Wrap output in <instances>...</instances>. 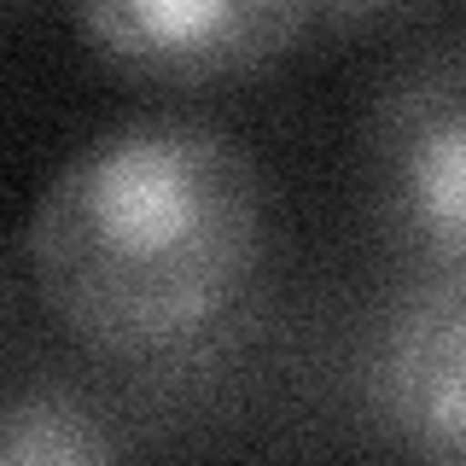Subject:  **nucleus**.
Wrapping results in <instances>:
<instances>
[{"label":"nucleus","instance_id":"f257e3e1","mask_svg":"<svg viewBox=\"0 0 466 466\" xmlns=\"http://www.w3.org/2000/svg\"><path fill=\"white\" fill-rule=\"evenodd\" d=\"M262 251V181L198 116L94 135L29 216V274L58 327L106 356H157L239 298Z\"/></svg>","mask_w":466,"mask_h":466},{"label":"nucleus","instance_id":"39448f33","mask_svg":"<svg viewBox=\"0 0 466 466\" xmlns=\"http://www.w3.org/2000/svg\"><path fill=\"white\" fill-rule=\"evenodd\" d=\"M116 443L99 431L65 390H24V397L0 402V461L6 466H76V461H111Z\"/></svg>","mask_w":466,"mask_h":466},{"label":"nucleus","instance_id":"7ed1b4c3","mask_svg":"<svg viewBox=\"0 0 466 466\" xmlns=\"http://www.w3.org/2000/svg\"><path fill=\"white\" fill-rule=\"evenodd\" d=\"M320 0H76L87 47L152 87L239 82L309 35Z\"/></svg>","mask_w":466,"mask_h":466},{"label":"nucleus","instance_id":"f03ea898","mask_svg":"<svg viewBox=\"0 0 466 466\" xmlns=\"http://www.w3.org/2000/svg\"><path fill=\"white\" fill-rule=\"evenodd\" d=\"M368 193L397 245L466 274V41L385 82L368 116Z\"/></svg>","mask_w":466,"mask_h":466},{"label":"nucleus","instance_id":"20e7f679","mask_svg":"<svg viewBox=\"0 0 466 466\" xmlns=\"http://www.w3.org/2000/svg\"><path fill=\"white\" fill-rule=\"evenodd\" d=\"M385 426L426 461H466V274L426 286L379 356Z\"/></svg>","mask_w":466,"mask_h":466},{"label":"nucleus","instance_id":"423d86ee","mask_svg":"<svg viewBox=\"0 0 466 466\" xmlns=\"http://www.w3.org/2000/svg\"><path fill=\"white\" fill-rule=\"evenodd\" d=\"M414 6V0H320V12L339 24H368V18H390V12Z\"/></svg>","mask_w":466,"mask_h":466}]
</instances>
